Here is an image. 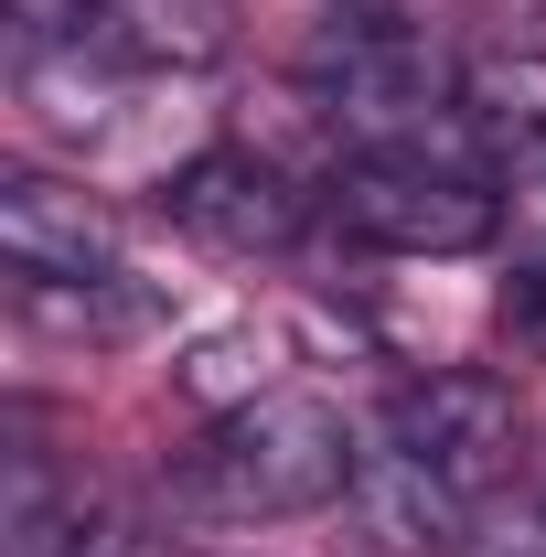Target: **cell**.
<instances>
[{"label": "cell", "instance_id": "1", "mask_svg": "<svg viewBox=\"0 0 546 557\" xmlns=\"http://www.w3.org/2000/svg\"><path fill=\"white\" fill-rule=\"evenodd\" d=\"M300 97L333 119L343 150H439V161L482 150L450 44L408 11H333L300 54Z\"/></svg>", "mask_w": 546, "mask_h": 557}, {"label": "cell", "instance_id": "2", "mask_svg": "<svg viewBox=\"0 0 546 557\" xmlns=\"http://www.w3.org/2000/svg\"><path fill=\"white\" fill-rule=\"evenodd\" d=\"M353 461H364V440H353L322 397L278 386V397H247V408H225L214 429L183 440L172 504H183L194 525H289V515L343 504V493H353Z\"/></svg>", "mask_w": 546, "mask_h": 557}, {"label": "cell", "instance_id": "3", "mask_svg": "<svg viewBox=\"0 0 546 557\" xmlns=\"http://www.w3.org/2000/svg\"><path fill=\"white\" fill-rule=\"evenodd\" d=\"M0 269L22 289V311L65 322V333H129L150 289L119 258V225L54 172H11L0 183Z\"/></svg>", "mask_w": 546, "mask_h": 557}, {"label": "cell", "instance_id": "4", "mask_svg": "<svg viewBox=\"0 0 546 557\" xmlns=\"http://www.w3.org/2000/svg\"><path fill=\"white\" fill-rule=\"evenodd\" d=\"M322 225L375 258H472L504 236V194L482 161L439 150H343L322 183Z\"/></svg>", "mask_w": 546, "mask_h": 557}, {"label": "cell", "instance_id": "5", "mask_svg": "<svg viewBox=\"0 0 546 557\" xmlns=\"http://www.w3.org/2000/svg\"><path fill=\"white\" fill-rule=\"evenodd\" d=\"M397 450H408L418 472H439V483L482 504V493H504L525 472V408H514V386L504 375H472V364H450V375H408L386 418H375Z\"/></svg>", "mask_w": 546, "mask_h": 557}, {"label": "cell", "instance_id": "6", "mask_svg": "<svg viewBox=\"0 0 546 557\" xmlns=\"http://www.w3.org/2000/svg\"><path fill=\"white\" fill-rule=\"evenodd\" d=\"M65 54L97 75H204L236 54V0H75Z\"/></svg>", "mask_w": 546, "mask_h": 557}, {"label": "cell", "instance_id": "7", "mask_svg": "<svg viewBox=\"0 0 546 557\" xmlns=\"http://www.w3.org/2000/svg\"><path fill=\"white\" fill-rule=\"evenodd\" d=\"M161 205H172L183 236H204L225 258H278V247L311 225V194H300L278 161H258V150H194V161L161 183Z\"/></svg>", "mask_w": 546, "mask_h": 557}, {"label": "cell", "instance_id": "8", "mask_svg": "<svg viewBox=\"0 0 546 557\" xmlns=\"http://www.w3.org/2000/svg\"><path fill=\"white\" fill-rule=\"evenodd\" d=\"M343 504H353V525H364V547H375V557H450V547H461V525H472V504L439 483V472H418L386 429L364 440Z\"/></svg>", "mask_w": 546, "mask_h": 557}, {"label": "cell", "instance_id": "9", "mask_svg": "<svg viewBox=\"0 0 546 557\" xmlns=\"http://www.w3.org/2000/svg\"><path fill=\"white\" fill-rule=\"evenodd\" d=\"M450 557H546V472H514L504 493H482Z\"/></svg>", "mask_w": 546, "mask_h": 557}, {"label": "cell", "instance_id": "10", "mask_svg": "<svg viewBox=\"0 0 546 557\" xmlns=\"http://www.w3.org/2000/svg\"><path fill=\"white\" fill-rule=\"evenodd\" d=\"M472 139H482V161H504L514 183H546V86L504 97V108H472Z\"/></svg>", "mask_w": 546, "mask_h": 557}, {"label": "cell", "instance_id": "11", "mask_svg": "<svg viewBox=\"0 0 546 557\" xmlns=\"http://www.w3.org/2000/svg\"><path fill=\"white\" fill-rule=\"evenodd\" d=\"M54 557H183L172 536H150L139 515H108V504H75V525H65V547Z\"/></svg>", "mask_w": 546, "mask_h": 557}, {"label": "cell", "instance_id": "12", "mask_svg": "<svg viewBox=\"0 0 546 557\" xmlns=\"http://www.w3.org/2000/svg\"><path fill=\"white\" fill-rule=\"evenodd\" d=\"M514 322H525V333L546 344V269H525V278H514Z\"/></svg>", "mask_w": 546, "mask_h": 557}]
</instances>
